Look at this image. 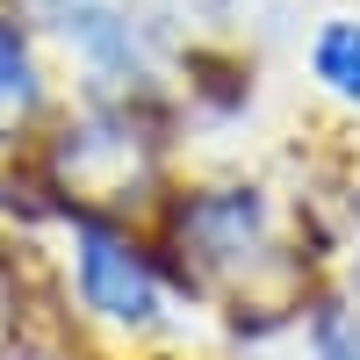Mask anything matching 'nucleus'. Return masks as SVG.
Returning a JSON list of instances; mask_svg holds the SVG:
<instances>
[{
	"mask_svg": "<svg viewBox=\"0 0 360 360\" xmlns=\"http://www.w3.org/2000/svg\"><path fill=\"white\" fill-rule=\"evenodd\" d=\"M317 79L332 86V94L360 101V22H332L317 37Z\"/></svg>",
	"mask_w": 360,
	"mask_h": 360,
	"instance_id": "obj_3",
	"label": "nucleus"
},
{
	"mask_svg": "<svg viewBox=\"0 0 360 360\" xmlns=\"http://www.w3.org/2000/svg\"><path fill=\"white\" fill-rule=\"evenodd\" d=\"M324 360H360V324H346V317L324 324Z\"/></svg>",
	"mask_w": 360,
	"mask_h": 360,
	"instance_id": "obj_4",
	"label": "nucleus"
},
{
	"mask_svg": "<svg viewBox=\"0 0 360 360\" xmlns=\"http://www.w3.org/2000/svg\"><path fill=\"white\" fill-rule=\"evenodd\" d=\"M29 108H37V72H29V51L15 37V22H0V137H8Z\"/></svg>",
	"mask_w": 360,
	"mask_h": 360,
	"instance_id": "obj_2",
	"label": "nucleus"
},
{
	"mask_svg": "<svg viewBox=\"0 0 360 360\" xmlns=\"http://www.w3.org/2000/svg\"><path fill=\"white\" fill-rule=\"evenodd\" d=\"M79 288L101 317H123V324L152 317V274H144V259L101 224L79 231Z\"/></svg>",
	"mask_w": 360,
	"mask_h": 360,
	"instance_id": "obj_1",
	"label": "nucleus"
}]
</instances>
